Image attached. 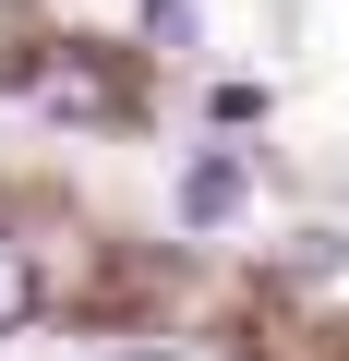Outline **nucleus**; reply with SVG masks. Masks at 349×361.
Returning a JSON list of instances; mask_svg holds the SVG:
<instances>
[{"mask_svg": "<svg viewBox=\"0 0 349 361\" xmlns=\"http://www.w3.org/2000/svg\"><path fill=\"white\" fill-rule=\"evenodd\" d=\"M229 205H241V157H193V169H181V217H193V229H217Z\"/></svg>", "mask_w": 349, "mask_h": 361, "instance_id": "obj_1", "label": "nucleus"}, {"mask_svg": "<svg viewBox=\"0 0 349 361\" xmlns=\"http://www.w3.org/2000/svg\"><path fill=\"white\" fill-rule=\"evenodd\" d=\"M37 97H49V109H61V121H109V109H121V97H109V85H97V73H49V85H37Z\"/></svg>", "mask_w": 349, "mask_h": 361, "instance_id": "obj_2", "label": "nucleus"}, {"mask_svg": "<svg viewBox=\"0 0 349 361\" xmlns=\"http://www.w3.org/2000/svg\"><path fill=\"white\" fill-rule=\"evenodd\" d=\"M37 313V265H25V241H0V337H13Z\"/></svg>", "mask_w": 349, "mask_h": 361, "instance_id": "obj_3", "label": "nucleus"}]
</instances>
